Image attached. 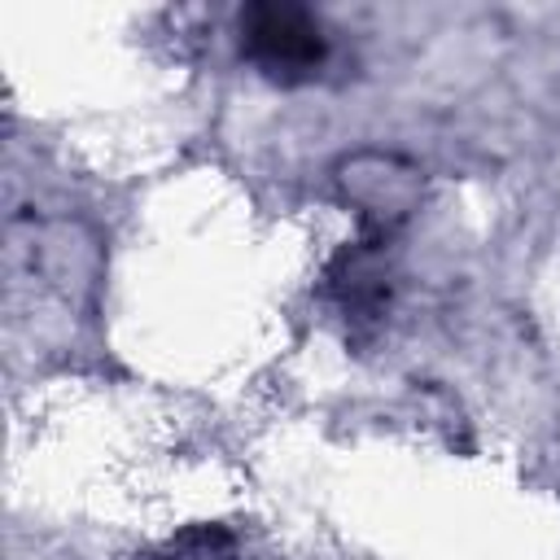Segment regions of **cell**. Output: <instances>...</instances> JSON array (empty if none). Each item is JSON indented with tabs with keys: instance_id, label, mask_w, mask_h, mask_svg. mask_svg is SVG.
Listing matches in <instances>:
<instances>
[{
	"instance_id": "obj_3",
	"label": "cell",
	"mask_w": 560,
	"mask_h": 560,
	"mask_svg": "<svg viewBox=\"0 0 560 560\" xmlns=\"http://www.w3.org/2000/svg\"><path fill=\"white\" fill-rule=\"evenodd\" d=\"M328 293L341 302L346 315L354 319H376L381 306L389 302V284L385 271L376 267V245H346L332 262H328Z\"/></svg>"
},
{
	"instance_id": "obj_2",
	"label": "cell",
	"mask_w": 560,
	"mask_h": 560,
	"mask_svg": "<svg viewBox=\"0 0 560 560\" xmlns=\"http://www.w3.org/2000/svg\"><path fill=\"white\" fill-rule=\"evenodd\" d=\"M341 197L363 214L372 232H389L420 201V171L394 153H354L337 166Z\"/></svg>"
},
{
	"instance_id": "obj_1",
	"label": "cell",
	"mask_w": 560,
	"mask_h": 560,
	"mask_svg": "<svg viewBox=\"0 0 560 560\" xmlns=\"http://www.w3.org/2000/svg\"><path fill=\"white\" fill-rule=\"evenodd\" d=\"M241 52L276 83H302L328 61V35L302 4L262 0L241 9Z\"/></svg>"
}]
</instances>
